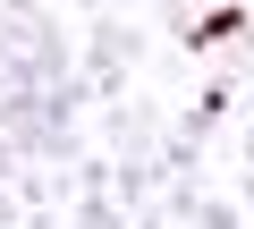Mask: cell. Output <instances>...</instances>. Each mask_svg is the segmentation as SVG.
Listing matches in <instances>:
<instances>
[{"label":"cell","instance_id":"7","mask_svg":"<svg viewBox=\"0 0 254 229\" xmlns=\"http://www.w3.org/2000/svg\"><path fill=\"white\" fill-rule=\"evenodd\" d=\"M237 161H254V110H246V128H237Z\"/></svg>","mask_w":254,"mask_h":229},{"label":"cell","instance_id":"5","mask_svg":"<svg viewBox=\"0 0 254 229\" xmlns=\"http://www.w3.org/2000/svg\"><path fill=\"white\" fill-rule=\"evenodd\" d=\"M51 0H0V17H43Z\"/></svg>","mask_w":254,"mask_h":229},{"label":"cell","instance_id":"6","mask_svg":"<svg viewBox=\"0 0 254 229\" xmlns=\"http://www.w3.org/2000/svg\"><path fill=\"white\" fill-rule=\"evenodd\" d=\"M237 204H246V221H254V170H237V187H229Z\"/></svg>","mask_w":254,"mask_h":229},{"label":"cell","instance_id":"4","mask_svg":"<svg viewBox=\"0 0 254 229\" xmlns=\"http://www.w3.org/2000/svg\"><path fill=\"white\" fill-rule=\"evenodd\" d=\"M136 212H127L110 187H93V195H68V229H127Z\"/></svg>","mask_w":254,"mask_h":229},{"label":"cell","instance_id":"9","mask_svg":"<svg viewBox=\"0 0 254 229\" xmlns=\"http://www.w3.org/2000/svg\"><path fill=\"white\" fill-rule=\"evenodd\" d=\"M60 229H68V221H60Z\"/></svg>","mask_w":254,"mask_h":229},{"label":"cell","instance_id":"2","mask_svg":"<svg viewBox=\"0 0 254 229\" xmlns=\"http://www.w3.org/2000/svg\"><path fill=\"white\" fill-rule=\"evenodd\" d=\"M170 43H178L187 60L254 51V9H246V0H212V9H195V17H178V26H170Z\"/></svg>","mask_w":254,"mask_h":229},{"label":"cell","instance_id":"1","mask_svg":"<svg viewBox=\"0 0 254 229\" xmlns=\"http://www.w3.org/2000/svg\"><path fill=\"white\" fill-rule=\"evenodd\" d=\"M144 60V26L127 17V9H110V17H85V43H76V76H85V93L93 102H119L127 93V68Z\"/></svg>","mask_w":254,"mask_h":229},{"label":"cell","instance_id":"10","mask_svg":"<svg viewBox=\"0 0 254 229\" xmlns=\"http://www.w3.org/2000/svg\"><path fill=\"white\" fill-rule=\"evenodd\" d=\"M246 229H254V221H246Z\"/></svg>","mask_w":254,"mask_h":229},{"label":"cell","instance_id":"3","mask_svg":"<svg viewBox=\"0 0 254 229\" xmlns=\"http://www.w3.org/2000/svg\"><path fill=\"white\" fill-rule=\"evenodd\" d=\"M161 128H170V110H161L153 93H119V102H102V153H153Z\"/></svg>","mask_w":254,"mask_h":229},{"label":"cell","instance_id":"8","mask_svg":"<svg viewBox=\"0 0 254 229\" xmlns=\"http://www.w3.org/2000/svg\"><path fill=\"white\" fill-rule=\"evenodd\" d=\"M110 9H127V17H136V9H144V0H110Z\"/></svg>","mask_w":254,"mask_h":229}]
</instances>
